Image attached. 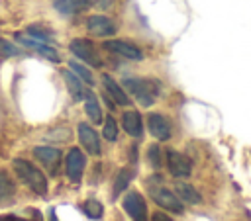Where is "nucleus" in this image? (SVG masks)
<instances>
[{"mask_svg":"<svg viewBox=\"0 0 251 221\" xmlns=\"http://www.w3.org/2000/svg\"><path fill=\"white\" fill-rule=\"evenodd\" d=\"M147 127H149V133H151L157 141H169V139H171V123L167 121L165 115L151 111V113L147 115Z\"/></svg>","mask_w":251,"mask_h":221,"instance_id":"ddd939ff","label":"nucleus"},{"mask_svg":"<svg viewBox=\"0 0 251 221\" xmlns=\"http://www.w3.org/2000/svg\"><path fill=\"white\" fill-rule=\"evenodd\" d=\"M126 213L133 219V221H147V205L145 199L141 198V194L137 192H127L124 201H122Z\"/></svg>","mask_w":251,"mask_h":221,"instance_id":"423d86ee","label":"nucleus"},{"mask_svg":"<svg viewBox=\"0 0 251 221\" xmlns=\"http://www.w3.org/2000/svg\"><path fill=\"white\" fill-rule=\"evenodd\" d=\"M76 133H78V141H80V145L86 149V153H88V155L98 156V155L102 153L100 137H98V133L94 131V127H90L88 123H78Z\"/></svg>","mask_w":251,"mask_h":221,"instance_id":"1a4fd4ad","label":"nucleus"},{"mask_svg":"<svg viewBox=\"0 0 251 221\" xmlns=\"http://www.w3.org/2000/svg\"><path fill=\"white\" fill-rule=\"evenodd\" d=\"M20 55H22V49L16 43L0 37V57L2 59H12V57H20Z\"/></svg>","mask_w":251,"mask_h":221,"instance_id":"393cba45","label":"nucleus"},{"mask_svg":"<svg viewBox=\"0 0 251 221\" xmlns=\"http://www.w3.org/2000/svg\"><path fill=\"white\" fill-rule=\"evenodd\" d=\"M16 194V184L12 180V176L6 170H0V201L8 199Z\"/></svg>","mask_w":251,"mask_h":221,"instance_id":"aec40b11","label":"nucleus"},{"mask_svg":"<svg viewBox=\"0 0 251 221\" xmlns=\"http://www.w3.org/2000/svg\"><path fill=\"white\" fill-rule=\"evenodd\" d=\"M122 125H124L126 133H129L131 137H137V139L143 137V119H141L139 111H135V110L124 111V115H122Z\"/></svg>","mask_w":251,"mask_h":221,"instance_id":"2eb2a0df","label":"nucleus"},{"mask_svg":"<svg viewBox=\"0 0 251 221\" xmlns=\"http://www.w3.org/2000/svg\"><path fill=\"white\" fill-rule=\"evenodd\" d=\"M131 178H133V170L131 168H122L118 172L116 180H114V196H120L126 190V186L131 182Z\"/></svg>","mask_w":251,"mask_h":221,"instance_id":"4be33fe9","label":"nucleus"},{"mask_svg":"<svg viewBox=\"0 0 251 221\" xmlns=\"http://www.w3.org/2000/svg\"><path fill=\"white\" fill-rule=\"evenodd\" d=\"M33 156L47 168L49 174H57L59 170V162H61V151L49 145H41L33 149Z\"/></svg>","mask_w":251,"mask_h":221,"instance_id":"6e6552de","label":"nucleus"},{"mask_svg":"<svg viewBox=\"0 0 251 221\" xmlns=\"http://www.w3.org/2000/svg\"><path fill=\"white\" fill-rule=\"evenodd\" d=\"M0 221H27V219L18 217V215H2V217H0Z\"/></svg>","mask_w":251,"mask_h":221,"instance_id":"c756f323","label":"nucleus"},{"mask_svg":"<svg viewBox=\"0 0 251 221\" xmlns=\"http://www.w3.org/2000/svg\"><path fill=\"white\" fill-rule=\"evenodd\" d=\"M102 135H104V139H108V141H116V139H118V123H116V119H114L112 115H108V117L104 119Z\"/></svg>","mask_w":251,"mask_h":221,"instance_id":"a878e982","label":"nucleus"},{"mask_svg":"<svg viewBox=\"0 0 251 221\" xmlns=\"http://www.w3.org/2000/svg\"><path fill=\"white\" fill-rule=\"evenodd\" d=\"M86 29L96 35V37H110L116 33V23L108 18V16H100V14H94V16H88L86 20Z\"/></svg>","mask_w":251,"mask_h":221,"instance_id":"9d476101","label":"nucleus"},{"mask_svg":"<svg viewBox=\"0 0 251 221\" xmlns=\"http://www.w3.org/2000/svg\"><path fill=\"white\" fill-rule=\"evenodd\" d=\"M51 2H53L55 10L59 14H63V16L78 14V12H82L90 4V0H51Z\"/></svg>","mask_w":251,"mask_h":221,"instance_id":"a211bd4d","label":"nucleus"},{"mask_svg":"<svg viewBox=\"0 0 251 221\" xmlns=\"http://www.w3.org/2000/svg\"><path fill=\"white\" fill-rule=\"evenodd\" d=\"M151 221H173V219L169 215H165L163 211H157V213L151 215Z\"/></svg>","mask_w":251,"mask_h":221,"instance_id":"c85d7f7f","label":"nucleus"},{"mask_svg":"<svg viewBox=\"0 0 251 221\" xmlns=\"http://www.w3.org/2000/svg\"><path fill=\"white\" fill-rule=\"evenodd\" d=\"M147 158H149L151 168H161V149H159L157 143L149 145V149H147Z\"/></svg>","mask_w":251,"mask_h":221,"instance_id":"bb28decb","label":"nucleus"},{"mask_svg":"<svg viewBox=\"0 0 251 221\" xmlns=\"http://www.w3.org/2000/svg\"><path fill=\"white\" fill-rule=\"evenodd\" d=\"M69 68H71V70H73L84 84H88V86L94 84V76H92L90 68H86L82 63H78V61H69Z\"/></svg>","mask_w":251,"mask_h":221,"instance_id":"412c9836","label":"nucleus"},{"mask_svg":"<svg viewBox=\"0 0 251 221\" xmlns=\"http://www.w3.org/2000/svg\"><path fill=\"white\" fill-rule=\"evenodd\" d=\"M84 111H86V115L90 117V121H94V125L104 123L100 102H98L96 94H94V92H90V90H86V96H84Z\"/></svg>","mask_w":251,"mask_h":221,"instance_id":"f3484780","label":"nucleus"},{"mask_svg":"<svg viewBox=\"0 0 251 221\" xmlns=\"http://www.w3.org/2000/svg\"><path fill=\"white\" fill-rule=\"evenodd\" d=\"M63 74V80H65V84H67V88H69V92H71V96H73V100H84V96H86V88H84V82L71 70V68H67V70H63L61 72Z\"/></svg>","mask_w":251,"mask_h":221,"instance_id":"dca6fc26","label":"nucleus"},{"mask_svg":"<svg viewBox=\"0 0 251 221\" xmlns=\"http://www.w3.org/2000/svg\"><path fill=\"white\" fill-rule=\"evenodd\" d=\"M84 166H86V156L80 149L73 147L67 156H65V172L69 176V180L73 184H80L82 180V172H84Z\"/></svg>","mask_w":251,"mask_h":221,"instance_id":"39448f33","label":"nucleus"},{"mask_svg":"<svg viewBox=\"0 0 251 221\" xmlns=\"http://www.w3.org/2000/svg\"><path fill=\"white\" fill-rule=\"evenodd\" d=\"M69 49H71V53L78 59V61H82V63H86V65H90V66H102V59L98 57V53L94 51V45L88 41V39H73L71 43H69Z\"/></svg>","mask_w":251,"mask_h":221,"instance_id":"20e7f679","label":"nucleus"},{"mask_svg":"<svg viewBox=\"0 0 251 221\" xmlns=\"http://www.w3.org/2000/svg\"><path fill=\"white\" fill-rule=\"evenodd\" d=\"M82 209H84V213H86L90 219H100V217L104 215V207H102V203H100L98 199H94V198L86 199L84 205H82Z\"/></svg>","mask_w":251,"mask_h":221,"instance_id":"b1692460","label":"nucleus"},{"mask_svg":"<svg viewBox=\"0 0 251 221\" xmlns=\"http://www.w3.org/2000/svg\"><path fill=\"white\" fill-rule=\"evenodd\" d=\"M12 168H14V172L18 174V178H20L31 192H35L37 196H47V190H49L47 178H45V174H43L35 164H31V162L25 160V158H14V160H12Z\"/></svg>","mask_w":251,"mask_h":221,"instance_id":"f257e3e1","label":"nucleus"},{"mask_svg":"<svg viewBox=\"0 0 251 221\" xmlns=\"http://www.w3.org/2000/svg\"><path fill=\"white\" fill-rule=\"evenodd\" d=\"M94 6L100 8V10H108L114 6V0H94Z\"/></svg>","mask_w":251,"mask_h":221,"instance_id":"cd10ccee","label":"nucleus"},{"mask_svg":"<svg viewBox=\"0 0 251 221\" xmlns=\"http://www.w3.org/2000/svg\"><path fill=\"white\" fill-rule=\"evenodd\" d=\"M104 47H106L108 51H112V53H116V55L124 57V59H129V61H141V59H143L141 49H139V47H135V45H133V43H129V41H122V39H108V41L104 43Z\"/></svg>","mask_w":251,"mask_h":221,"instance_id":"9b49d317","label":"nucleus"},{"mask_svg":"<svg viewBox=\"0 0 251 221\" xmlns=\"http://www.w3.org/2000/svg\"><path fill=\"white\" fill-rule=\"evenodd\" d=\"M25 33H27V35H31V37H35V39H39V41H45V43H53V33H51L49 29H45V27L37 25V23H33V25H27Z\"/></svg>","mask_w":251,"mask_h":221,"instance_id":"5701e85b","label":"nucleus"},{"mask_svg":"<svg viewBox=\"0 0 251 221\" xmlns=\"http://www.w3.org/2000/svg\"><path fill=\"white\" fill-rule=\"evenodd\" d=\"M124 88H126V92H129L143 108L153 106L155 96L159 94V82H157V80H151V78L127 76V78H124Z\"/></svg>","mask_w":251,"mask_h":221,"instance_id":"f03ea898","label":"nucleus"},{"mask_svg":"<svg viewBox=\"0 0 251 221\" xmlns=\"http://www.w3.org/2000/svg\"><path fill=\"white\" fill-rule=\"evenodd\" d=\"M102 84H104L106 94H108L118 106H129V96L126 94V88L120 86L110 74H102Z\"/></svg>","mask_w":251,"mask_h":221,"instance_id":"4468645a","label":"nucleus"},{"mask_svg":"<svg viewBox=\"0 0 251 221\" xmlns=\"http://www.w3.org/2000/svg\"><path fill=\"white\" fill-rule=\"evenodd\" d=\"M167 166H169V172L175 178H186L192 172V162L182 153L173 151V149L167 151Z\"/></svg>","mask_w":251,"mask_h":221,"instance_id":"0eeeda50","label":"nucleus"},{"mask_svg":"<svg viewBox=\"0 0 251 221\" xmlns=\"http://www.w3.org/2000/svg\"><path fill=\"white\" fill-rule=\"evenodd\" d=\"M14 37H16V41H18L22 47L33 49L35 53H39L41 57H45V59H47V61H51V63H59V61H61V59H59V53L55 51V47H53L51 43L39 41V39H35V37H31V35H27V33H22V31H18Z\"/></svg>","mask_w":251,"mask_h":221,"instance_id":"7ed1b4c3","label":"nucleus"},{"mask_svg":"<svg viewBox=\"0 0 251 221\" xmlns=\"http://www.w3.org/2000/svg\"><path fill=\"white\" fill-rule=\"evenodd\" d=\"M151 198L157 205H161L163 209L167 211H173V213H182V203H180V198H176L171 190L167 188H157L153 190L151 188Z\"/></svg>","mask_w":251,"mask_h":221,"instance_id":"f8f14e48","label":"nucleus"},{"mask_svg":"<svg viewBox=\"0 0 251 221\" xmlns=\"http://www.w3.org/2000/svg\"><path fill=\"white\" fill-rule=\"evenodd\" d=\"M176 194L182 201H186L190 205H198L202 201V196L198 194V190L188 182H176Z\"/></svg>","mask_w":251,"mask_h":221,"instance_id":"6ab92c4d","label":"nucleus"}]
</instances>
